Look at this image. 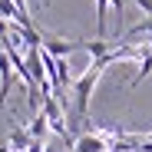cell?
<instances>
[{
    "mask_svg": "<svg viewBox=\"0 0 152 152\" xmlns=\"http://www.w3.org/2000/svg\"><path fill=\"white\" fill-rule=\"evenodd\" d=\"M139 10H145V17H152V0H132Z\"/></svg>",
    "mask_w": 152,
    "mask_h": 152,
    "instance_id": "cell-6",
    "label": "cell"
},
{
    "mask_svg": "<svg viewBox=\"0 0 152 152\" xmlns=\"http://www.w3.org/2000/svg\"><path fill=\"white\" fill-rule=\"evenodd\" d=\"M109 152H113V149H109Z\"/></svg>",
    "mask_w": 152,
    "mask_h": 152,
    "instance_id": "cell-8",
    "label": "cell"
},
{
    "mask_svg": "<svg viewBox=\"0 0 152 152\" xmlns=\"http://www.w3.org/2000/svg\"><path fill=\"white\" fill-rule=\"evenodd\" d=\"M46 116L43 113H33V119H30V126H27V132H30V139H43L46 136Z\"/></svg>",
    "mask_w": 152,
    "mask_h": 152,
    "instance_id": "cell-5",
    "label": "cell"
},
{
    "mask_svg": "<svg viewBox=\"0 0 152 152\" xmlns=\"http://www.w3.org/2000/svg\"><path fill=\"white\" fill-rule=\"evenodd\" d=\"M27 152H46V145H43V139H33V142H30V149H27Z\"/></svg>",
    "mask_w": 152,
    "mask_h": 152,
    "instance_id": "cell-7",
    "label": "cell"
},
{
    "mask_svg": "<svg viewBox=\"0 0 152 152\" xmlns=\"http://www.w3.org/2000/svg\"><path fill=\"white\" fill-rule=\"evenodd\" d=\"M73 152H109L106 139L96 132V126H86V132L73 142Z\"/></svg>",
    "mask_w": 152,
    "mask_h": 152,
    "instance_id": "cell-3",
    "label": "cell"
},
{
    "mask_svg": "<svg viewBox=\"0 0 152 152\" xmlns=\"http://www.w3.org/2000/svg\"><path fill=\"white\" fill-rule=\"evenodd\" d=\"M106 13H109V0H96V37L106 40Z\"/></svg>",
    "mask_w": 152,
    "mask_h": 152,
    "instance_id": "cell-4",
    "label": "cell"
},
{
    "mask_svg": "<svg viewBox=\"0 0 152 152\" xmlns=\"http://www.w3.org/2000/svg\"><path fill=\"white\" fill-rule=\"evenodd\" d=\"M43 50L56 60H66L73 50H80V40H63V37H53V33H43Z\"/></svg>",
    "mask_w": 152,
    "mask_h": 152,
    "instance_id": "cell-2",
    "label": "cell"
},
{
    "mask_svg": "<svg viewBox=\"0 0 152 152\" xmlns=\"http://www.w3.org/2000/svg\"><path fill=\"white\" fill-rule=\"evenodd\" d=\"M99 73H103V63L93 60L83 69V76H76V86H73V113H76V122H83V129L89 126V99L99 83Z\"/></svg>",
    "mask_w": 152,
    "mask_h": 152,
    "instance_id": "cell-1",
    "label": "cell"
}]
</instances>
